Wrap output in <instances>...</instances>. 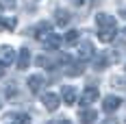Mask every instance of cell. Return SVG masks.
Instances as JSON below:
<instances>
[{"label":"cell","instance_id":"6da1fadb","mask_svg":"<svg viewBox=\"0 0 126 124\" xmlns=\"http://www.w3.org/2000/svg\"><path fill=\"white\" fill-rule=\"evenodd\" d=\"M96 24H98V39L102 44H111L117 35V22L113 15L109 13H98L96 15Z\"/></svg>","mask_w":126,"mask_h":124},{"label":"cell","instance_id":"7a4b0ae2","mask_svg":"<svg viewBox=\"0 0 126 124\" xmlns=\"http://www.w3.org/2000/svg\"><path fill=\"white\" fill-rule=\"evenodd\" d=\"M26 33H31V35H35L39 41H46V39L52 35V24L50 22H39L35 28H31V31H26Z\"/></svg>","mask_w":126,"mask_h":124},{"label":"cell","instance_id":"3957f363","mask_svg":"<svg viewBox=\"0 0 126 124\" xmlns=\"http://www.w3.org/2000/svg\"><path fill=\"white\" fill-rule=\"evenodd\" d=\"M100 96V91H98V87L96 85H87L83 89V94H80V105L83 107H89V105H94L96 100Z\"/></svg>","mask_w":126,"mask_h":124},{"label":"cell","instance_id":"277c9868","mask_svg":"<svg viewBox=\"0 0 126 124\" xmlns=\"http://www.w3.org/2000/svg\"><path fill=\"white\" fill-rule=\"evenodd\" d=\"M120 107H122V100L117 96H107L102 100V111H107V113H115Z\"/></svg>","mask_w":126,"mask_h":124},{"label":"cell","instance_id":"5b68a950","mask_svg":"<svg viewBox=\"0 0 126 124\" xmlns=\"http://www.w3.org/2000/svg\"><path fill=\"white\" fill-rule=\"evenodd\" d=\"M78 59H80V61L96 59V52H94V46H91V41H83V44H80V50H78Z\"/></svg>","mask_w":126,"mask_h":124},{"label":"cell","instance_id":"8992f818","mask_svg":"<svg viewBox=\"0 0 126 124\" xmlns=\"http://www.w3.org/2000/svg\"><path fill=\"white\" fill-rule=\"evenodd\" d=\"M41 102H44V107H46L48 111H57V109H59V105H61V98H59L57 94H44Z\"/></svg>","mask_w":126,"mask_h":124},{"label":"cell","instance_id":"52a82bcc","mask_svg":"<svg viewBox=\"0 0 126 124\" xmlns=\"http://www.w3.org/2000/svg\"><path fill=\"white\" fill-rule=\"evenodd\" d=\"M15 61V50L11 46H2L0 48V65H11Z\"/></svg>","mask_w":126,"mask_h":124},{"label":"cell","instance_id":"ba28073f","mask_svg":"<svg viewBox=\"0 0 126 124\" xmlns=\"http://www.w3.org/2000/svg\"><path fill=\"white\" fill-rule=\"evenodd\" d=\"M61 98H63V102L65 105H76V89L72 85H63V89H61Z\"/></svg>","mask_w":126,"mask_h":124},{"label":"cell","instance_id":"9c48e42d","mask_svg":"<svg viewBox=\"0 0 126 124\" xmlns=\"http://www.w3.org/2000/svg\"><path fill=\"white\" fill-rule=\"evenodd\" d=\"M31 65V50L28 48H20V54H17V70H26Z\"/></svg>","mask_w":126,"mask_h":124},{"label":"cell","instance_id":"30bf717a","mask_svg":"<svg viewBox=\"0 0 126 124\" xmlns=\"http://www.w3.org/2000/svg\"><path fill=\"white\" fill-rule=\"evenodd\" d=\"M26 85H28V89H31L33 94H39V91H41V87H44V78H41L39 74H35V76H31V78H28V83H26Z\"/></svg>","mask_w":126,"mask_h":124},{"label":"cell","instance_id":"8fae6325","mask_svg":"<svg viewBox=\"0 0 126 124\" xmlns=\"http://www.w3.org/2000/svg\"><path fill=\"white\" fill-rule=\"evenodd\" d=\"M54 15H57V18H54V22H57L59 26H67V24H70V20H72V15L65 11V9H57Z\"/></svg>","mask_w":126,"mask_h":124},{"label":"cell","instance_id":"7c38bea8","mask_svg":"<svg viewBox=\"0 0 126 124\" xmlns=\"http://www.w3.org/2000/svg\"><path fill=\"white\" fill-rule=\"evenodd\" d=\"M78 118H80L83 124H94V120L98 118V113L94 111V109H83V111L78 113Z\"/></svg>","mask_w":126,"mask_h":124},{"label":"cell","instance_id":"4fadbf2b","mask_svg":"<svg viewBox=\"0 0 126 124\" xmlns=\"http://www.w3.org/2000/svg\"><path fill=\"white\" fill-rule=\"evenodd\" d=\"M7 120H11V124H31V115L28 113H11V115H7Z\"/></svg>","mask_w":126,"mask_h":124},{"label":"cell","instance_id":"5bb4252c","mask_svg":"<svg viewBox=\"0 0 126 124\" xmlns=\"http://www.w3.org/2000/svg\"><path fill=\"white\" fill-rule=\"evenodd\" d=\"M15 26H17V20H15V18H2V15H0V31L11 33Z\"/></svg>","mask_w":126,"mask_h":124},{"label":"cell","instance_id":"9a60e30c","mask_svg":"<svg viewBox=\"0 0 126 124\" xmlns=\"http://www.w3.org/2000/svg\"><path fill=\"white\" fill-rule=\"evenodd\" d=\"M44 46H46V50H57V48H59V46H61V37L52 33L50 37H48V39H46V41H44Z\"/></svg>","mask_w":126,"mask_h":124},{"label":"cell","instance_id":"2e32d148","mask_svg":"<svg viewBox=\"0 0 126 124\" xmlns=\"http://www.w3.org/2000/svg\"><path fill=\"white\" fill-rule=\"evenodd\" d=\"M65 72H67V76H78V74H83V72H85V63H83V61L72 63V65H70V70H65Z\"/></svg>","mask_w":126,"mask_h":124},{"label":"cell","instance_id":"e0dca14e","mask_svg":"<svg viewBox=\"0 0 126 124\" xmlns=\"http://www.w3.org/2000/svg\"><path fill=\"white\" fill-rule=\"evenodd\" d=\"M78 39H80V31H67L65 33V44L67 46H74Z\"/></svg>","mask_w":126,"mask_h":124},{"label":"cell","instance_id":"ac0fdd59","mask_svg":"<svg viewBox=\"0 0 126 124\" xmlns=\"http://www.w3.org/2000/svg\"><path fill=\"white\" fill-rule=\"evenodd\" d=\"M107 65H109V57H107V54H98V57L94 59V68H96V70H104Z\"/></svg>","mask_w":126,"mask_h":124},{"label":"cell","instance_id":"d6986e66","mask_svg":"<svg viewBox=\"0 0 126 124\" xmlns=\"http://www.w3.org/2000/svg\"><path fill=\"white\" fill-rule=\"evenodd\" d=\"M15 4H17V0H0L2 11H11V9H15Z\"/></svg>","mask_w":126,"mask_h":124},{"label":"cell","instance_id":"ffe728a7","mask_svg":"<svg viewBox=\"0 0 126 124\" xmlns=\"http://www.w3.org/2000/svg\"><path fill=\"white\" fill-rule=\"evenodd\" d=\"M57 124H72V122H70L67 118H59V120H57Z\"/></svg>","mask_w":126,"mask_h":124},{"label":"cell","instance_id":"44dd1931","mask_svg":"<svg viewBox=\"0 0 126 124\" xmlns=\"http://www.w3.org/2000/svg\"><path fill=\"white\" fill-rule=\"evenodd\" d=\"M76 7H83V4H87V0H74Z\"/></svg>","mask_w":126,"mask_h":124},{"label":"cell","instance_id":"7402d4cb","mask_svg":"<svg viewBox=\"0 0 126 124\" xmlns=\"http://www.w3.org/2000/svg\"><path fill=\"white\" fill-rule=\"evenodd\" d=\"M0 76H2V65H0Z\"/></svg>","mask_w":126,"mask_h":124},{"label":"cell","instance_id":"603a6c76","mask_svg":"<svg viewBox=\"0 0 126 124\" xmlns=\"http://www.w3.org/2000/svg\"><path fill=\"white\" fill-rule=\"evenodd\" d=\"M0 107H2V102H0Z\"/></svg>","mask_w":126,"mask_h":124}]
</instances>
